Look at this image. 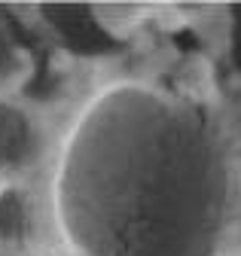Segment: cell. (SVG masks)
Instances as JSON below:
<instances>
[{
	"label": "cell",
	"mask_w": 241,
	"mask_h": 256,
	"mask_svg": "<svg viewBox=\"0 0 241 256\" xmlns=\"http://www.w3.org/2000/svg\"><path fill=\"white\" fill-rule=\"evenodd\" d=\"M37 256H241V110L204 61L95 68L49 113Z\"/></svg>",
	"instance_id": "1"
},
{
	"label": "cell",
	"mask_w": 241,
	"mask_h": 256,
	"mask_svg": "<svg viewBox=\"0 0 241 256\" xmlns=\"http://www.w3.org/2000/svg\"><path fill=\"white\" fill-rule=\"evenodd\" d=\"M49 113L22 94L0 98V186L31 183L49 156Z\"/></svg>",
	"instance_id": "2"
},
{
	"label": "cell",
	"mask_w": 241,
	"mask_h": 256,
	"mask_svg": "<svg viewBox=\"0 0 241 256\" xmlns=\"http://www.w3.org/2000/svg\"><path fill=\"white\" fill-rule=\"evenodd\" d=\"M31 70V55H28L0 22V98H16L22 94V86L28 82Z\"/></svg>",
	"instance_id": "3"
},
{
	"label": "cell",
	"mask_w": 241,
	"mask_h": 256,
	"mask_svg": "<svg viewBox=\"0 0 241 256\" xmlns=\"http://www.w3.org/2000/svg\"><path fill=\"white\" fill-rule=\"evenodd\" d=\"M12 256H37L34 250H22V253H12Z\"/></svg>",
	"instance_id": "4"
}]
</instances>
